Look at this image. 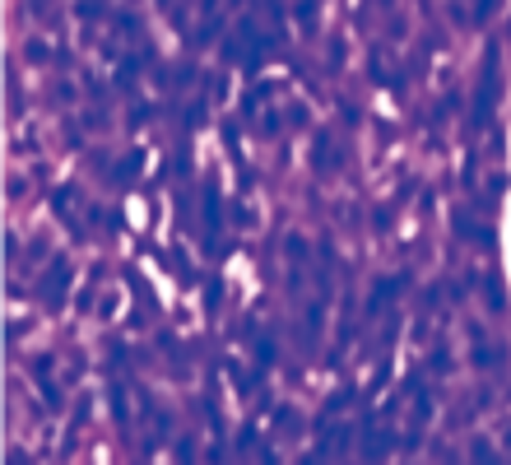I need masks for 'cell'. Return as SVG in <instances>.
Here are the masks:
<instances>
[{
    "label": "cell",
    "instance_id": "cell-1",
    "mask_svg": "<svg viewBox=\"0 0 511 465\" xmlns=\"http://www.w3.org/2000/svg\"><path fill=\"white\" fill-rule=\"evenodd\" d=\"M498 89H502V75H498V47H488V56H483V89H479V102H474V126H488L493 102H498Z\"/></svg>",
    "mask_w": 511,
    "mask_h": 465
},
{
    "label": "cell",
    "instance_id": "cell-3",
    "mask_svg": "<svg viewBox=\"0 0 511 465\" xmlns=\"http://www.w3.org/2000/svg\"><path fill=\"white\" fill-rule=\"evenodd\" d=\"M400 284H404V279H381V284H377V293H372V312H377V307H386V298H390V293H395Z\"/></svg>",
    "mask_w": 511,
    "mask_h": 465
},
{
    "label": "cell",
    "instance_id": "cell-2",
    "mask_svg": "<svg viewBox=\"0 0 511 465\" xmlns=\"http://www.w3.org/2000/svg\"><path fill=\"white\" fill-rule=\"evenodd\" d=\"M70 279V270H66V261H56L52 266V275H47V284H42V293H47V302H61L56 293H61V284Z\"/></svg>",
    "mask_w": 511,
    "mask_h": 465
}]
</instances>
